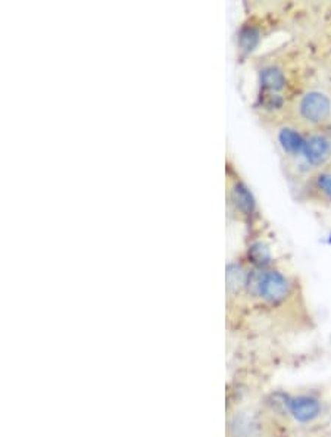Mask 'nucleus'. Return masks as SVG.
<instances>
[{"mask_svg": "<svg viewBox=\"0 0 331 437\" xmlns=\"http://www.w3.org/2000/svg\"><path fill=\"white\" fill-rule=\"evenodd\" d=\"M249 12L239 24L234 34L236 58L240 63L259 55V49L271 34L286 29V3H249Z\"/></svg>", "mask_w": 331, "mask_h": 437, "instance_id": "obj_1", "label": "nucleus"}, {"mask_svg": "<svg viewBox=\"0 0 331 437\" xmlns=\"http://www.w3.org/2000/svg\"><path fill=\"white\" fill-rule=\"evenodd\" d=\"M225 205L227 216L245 228L246 240L265 236L266 223L258 199L232 155L225 157Z\"/></svg>", "mask_w": 331, "mask_h": 437, "instance_id": "obj_2", "label": "nucleus"}, {"mask_svg": "<svg viewBox=\"0 0 331 437\" xmlns=\"http://www.w3.org/2000/svg\"><path fill=\"white\" fill-rule=\"evenodd\" d=\"M286 121H290L303 132L331 130V90L312 84L293 97Z\"/></svg>", "mask_w": 331, "mask_h": 437, "instance_id": "obj_3", "label": "nucleus"}, {"mask_svg": "<svg viewBox=\"0 0 331 437\" xmlns=\"http://www.w3.org/2000/svg\"><path fill=\"white\" fill-rule=\"evenodd\" d=\"M268 133L271 134L280 165L284 171L298 159L307 132L290 121H282L268 128Z\"/></svg>", "mask_w": 331, "mask_h": 437, "instance_id": "obj_4", "label": "nucleus"}, {"mask_svg": "<svg viewBox=\"0 0 331 437\" xmlns=\"http://www.w3.org/2000/svg\"><path fill=\"white\" fill-rule=\"evenodd\" d=\"M291 191L298 202L315 209L331 211V166L311 174Z\"/></svg>", "mask_w": 331, "mask_h": 437, "instance_id": "obj_5", "label": "nucleus"}, {"mask_svg": "<svg viewBox=\"0 0 331 437\" xmlns=\"http://www.w3.org/2000/svg\"><path fill=\"white\" fill-rule=\"evenodd\" d=\"M287 415L302 426L315 422L323 415V402L312 393H295L289 395Z\"/></svg>", "mask_w": 331, "mask_h": 437, "instance_id": "obj_6", "label": "nucleus"}, {"mask_svg": "<svg viewBox=\"0 0 331 437\" xmlns=\"http://www.w3.org/2000/svg\"><path fill=\"white\" fill-rule=\"evenodd\" d=\"M262 420L253 411H239L230 420V437H261L262 436Z\"/></svg>", "mask_w": 331, "mask_h": 437, "instance_id": "obj_7", "label": "nucleus"}]
</instances>
